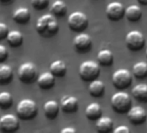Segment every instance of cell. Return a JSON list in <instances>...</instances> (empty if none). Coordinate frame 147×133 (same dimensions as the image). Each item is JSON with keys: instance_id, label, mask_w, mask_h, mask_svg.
Instances as JSON below:
<instances>
[{"instance_id": "cell-29", "label": "cell", "mask_w": 147, "mask_h": 133, "mask_svg": "<svg viewBox=\"0 0 147 133\" xmlns=\"http://www.w3.org/2000/svg\"><path fill=\"white\" fill-rule=\"evenodd\" d=\"M30 1L32 6L38 11L46 9L49 6V0H30Z\"/></svg>"}, {"instance_id": "cell-23", "label": "cell", "mask_w": 147, "mask_h": 133, "mask_svg": "<svg viewBox=\"0 0 147 133\" xmlns=\"http://www.w3.org/2000/svg\"><path fill=\"white\" fill-rule=\"evenodd\" d=\"M13 79V71L9 65L0 64V84H9Z\"/></svg>"}, {"instance_id": "cell-5", "label": "cell", "mask_w": 147, "mask_h": 133, "mask_svg": "<svg viewBox=\"0 0 147 133\" xmlns=\"http://www.w3.org/2000/svg\"><path fill=\"white\" fill-rule=\"evenodd\" d=\"M67 25L73 31L82 32L88 25V16L82 11H74L68 16Z\"/></svg>"}, {"instance_id": "cell-12", "label": "cell", "mask_w": 147, "mask_h": 133, "mask_svg": "<svg viewBox=\"0 0 147 133\" xmlns=\"http://www.w3.org/2000/svg\"><path fill=\"white\" fill-rule=\"evenodd\" d=\"M127 118L131 124H141L145 122L147 118V113L144 108H143L142 106H131L127 112Z\"/></svg>"}, {"instance_id": "cell-9", "label": "cell", "mask_w": 147, "mask_h": 133, "mask_svg": "<svg viewBox=\"0 0 147 133\" xmlns=\"http://www.w3.org/2000/svg\"><path fill=\"white\" fill-rule=\"evenodd\" d=\"M19 129L18 118L14 114H5L0 118V130L3 132H14Z\"/></svg>"}, {"instance_id": "cell-1", "label": "cell", "mask_w": 147, "mask_h": 133, "mask_svg": "<svg viewBox=\"0 0 147 133\" xmlns=\"http://www.w3.org/2000/svg\"><path fill=\"white\" fill-rule=\"evenodd\" d=\"M36 31L43 37H51L59 30V24L56 17L51 14H44L37 19L36 24Z\"/></svg>"}, {"instance_id": "cell-14", "label": "cell", "mask_w": 147, "mask_h": 133, "mask_svg": "<svg viewBox=\"0 0 147 133\" xmlns=\"http://www.w3.org/2000/svg\"><path fill=\"white\" fill-rule=\"evenodd\" d=\"M36 81L40 88L48 90L54 87L55 82V76L51 72H45L37 77Z\"/></svg>"}, {"instance_id": "cell-6", "label": "cell", "mask_w": 147, "mask_h": 133, "mask_svg": "<svg viewBox=\"0 0 147 133\" xmlns=\"http://www.w3.org/2000/svg\"><path fill=\"white\" fill-rule=\"evenodd\" d=\"M113 85L119 90H124L132 82V74L126 69H117L112 75Z\"/></svg>"}, {"instance_id": "cell-15", "label": "cell", "mask_w": 147, "mask_h": 133, "mask_svg": "<svg viewBox=\"0 0 147 133\" xmlns=\"http://www.w3.org/2000/svg\"><path fill=\"white\" fill-rule=\"evenodd\" d=\"M113 121L110 117L101 116L96 120L95 128L98 132L107 133L113 130Z\"/></svg>"}, {"instance_id": "cell-28", "label": "cell", "mask_w": 147, "mask_h": 133, "mask_svg": "<svg viewBox=\"0 0 147 133\" xmlns=\"http://www.w3.org/2000/svg\"><path fill=\"white\" fill-rule=\"evenodd\" d=\"M13 98L12 95L8 92L0 93V108L3 110H7L12 106Z\"/></svg>"}, {"instance_id": "cell-8", "label": "cell", "mask_w": 147, "mask_h": 133, "mask_svg": "<svg viewBox=\"0 0 147 133\" xmlns=\"http://www.w3.org/2000/svg\"><path fill=\"white\" fill-rule=\"evenodd\" d=\"M145 43L144 35L138 30H131L127 33L125 36V44L131 51L141 50Z\"/></svg>"}, {"instance_id": "cell-20", "label": "cell", "mask_w": 147, "mask_h": 133, "mask_svg": "<svg viewBox=\"0 0 147 133\" xmlns=\"http://www.w3.org/2000/svg\"><path fill=\"white\" fill-rule=\"evenodd\" d=\"M67 65L63 60H56L53 61L49 66V71L55 77H62L67 73Z\"/></svg>"}, {"instance_id": "cell-4", "label": "cell", "mask_w": 147, "mask_h": 133, "mask_svg": "<svg viewBox=\"0 0 147 133\" xmlns=\"http://www.w3.org/2000/svg\"><path fill=\"white\" fill-rule=\"evenodd\" d=\"M36 103L30 99H22L17 106V113L19 118L24 120H30L34 118L37 114Z\"/></svg>"}, {"instance_id": "cell-22", "label": "cell", "mask_w": 147, "mask_h": 133, "mask_svg": "<svg viewBox=\"0 0 147 133\" xmlns=\"http://www.w3.org/2000/svg\"><path fill=\"white\" fill-rule=\"evenodd\" d=\"M131 93L134 99L140 102H147V84L140 83L136 85L132 90Z\"/></svg>"}, {"instance_id": "cell-26", "label": "cell", "mask_w": 147, "mask_h": 133, "mask_svg": "<svg viewBox=\"0 0 147 133\" xmlns=\"http://www.w3.org/2000/svg\"><path fill=\"white\" fill-rule=\"evenodd\" d=\"M132 75L138 79L147 77V62L138 61L132 66Z\"/></svg>"}, {"instance_id": "cell-13", "label": "cell", "mask_w": 147, "mask_h": 133, "mask_svg": "<svg viewBox=\"0 0 147 133\" xmlns=\"http://www.w3.org/2000/svg\"><path fill=\"white\" fill-rule=\"evenodd\" d=\"M61 109L67 113H73L78 110L79 101L78 99L72 95H65L61 99Z\"/></svg>"}, {"instance_id": "cell-10", "label": "cell", "mask_w": 147, "mask_h": 133, "mask_svg": "<svg viewBox=\"0 0 147 133\" xmlns=\"http://www.w3.org/2000/svg\"><path fill=\"white\" fill-rule=\"evenodd\" d=\"M92 37L84 32H80L74 39V47L80 53H86L92 48Z\"/></svg>"}, {"instance_id": "cell-34", "label": "cell", "mask_w": 147, "mask_h": 133, "mask_svg": "<svg viewBox=\"0 0 147 133\" xmlns=\"http://www.w3.org/2000/svg\"><path fill=\"white\" fill-rule=\"evenodd\" d=\"M138 1L143 5H147V0H138Z\"/></svg>"}, {"instance_id": "cell-33", "label": "cell", "mask_w": 147, "mask_h": 133, "mask_svg": "<svg viewBox=\"0 0 147 133\" xmlns=\"http://www.w3.org/2000/svg\"><path fill=\"white\" fill-rule=\"evenodd\" d=\"M61 133H76V130L75 128H72V127H65L63 129L61 130Z\"/></svg>"}, {"instance_id": "cell-17", "label": "cell", "mask_w": 147, "mask_h": 133, "mask_svg": "<svg viewBox=\"0 0 147 133\" xmlns=\"http://www.w3.org/2000/svg\"><path fill=\"white\" fill-rule=\"evenodd\" d=\"M105 90H106L105 83L102 81L95 79L90 81V84L88 86V92L91 96L99 98L104 94Z\"/></svg>"}, {"instance_id": "cell-2", "label": "cell", "mask_w": 147, "mask_h": 133, "mask_svg": "<svg viewBox=\"0 0 147 133\" xmlns=\"http://www.w3.org/2000/svg\"><path fill=\"white\" fill-rule=\"evenodd\" d=\"M100 74V63L94 60H85L79 66V75L84 81H92Z\"/></svg>"}, {"instance_id": "cell-27", "label": "cell", "mask_w": 147, "mask_h": 133, "mask_svg": "<svg viewBox=\"0 0 147 133\" xmlns=\"http://www.w3.org/2000/svg\"><path fill=\"white\" fill-rule=\"evenodd\" d=\"M6 39H7L8 43L11 47L17 48V47H19V46L22 45L23 41H24V36H23V34L20 31L11 30V31H9Z\"/></svg>"}, {"instance_id": "cell-36", "label": "cell", "mask_w": 147, "mask_h": 133, "mask_svg": "<svg viewBox=\"0 0 147 133\" xmlns=\"http://www.w3.org/2000/svg\"><path fill=\"white\" fill-rule=\"evenodd\" d=\"M145 55H146V57H147V48H146V51H145Z\"/></svg>"}, {"instance_id": "cell-18", "label": "cell", "mask_w": 147, "mask_h": 133, "mask_svg": "<svg viewBox=\"0 0 147 133\" xmlns=\"http://www.w3.org/2000/svg\"><path fill=\"white\" fill-rule=\"evenodd\" d=\"M86 117L90 120H97L99 118L102 116V108L100 104L96 102L90 103L85 110Z\"/></svg>"}, {"instance_id": "cell-31", "label": "cell", "mask_w": 147, "mask_h": 133, "mask_svg": "<svg viewBox=\"0 0 147 133\" xmlns=\"http://www.w3.org/2000/svg\"><path fill=\"white\" fill-rule=\"evenodd\" d=\"M8 56V51L7 48L4 45H0V63L4 62Z\"/></svg>"}, {"instance_id": "cell-35", "label": "cell", "mask_w": 147, "mask_h": 133, "mask_svg": "<svg viewBox=\"0 0 147 133\" xmlns=\"http://www.w3.org/2000/svg\"><path fill=\"white\" fill-rule=\"evenodd\" d=\"M11 0H0V2H2L4 4H7V3H10Z\"/></svg>"}, {"instance_id": "cell-3", "label": "cell", "mask_w": 147, "mask_h": 133, "mask_svg": "<svg viewBox=\"0 0 147 133\" xmlns=\"http://www.w3.org/2000/svg\"><path fill=\"white\" fill-rule=\"evenodd\" d=\"M111 105L118 113H127L132 105L131 98L125 92H118L112 96Z\"/></svg>"}, {"instance_id": "cell-24", "label": "cell", "mask_w": 147, "mask_h": 133, "mask_svg": "<svg viewBox=\"0 0 147 133\" xmlns=\"http://www.w3.org/2000/svg\"><path fill=\"white\" fill-rule=\"evenodd\" d=\"M113 54L109 49H102L97 54V60L100 65L108 66L113 65Z\"/></svg>"}, {"instance_id": "cell-11", "label": "cell", "mask_w": 147, "mask_h": 133, "mask_svg": "<svg viewBox=\"0 0 147 133\" xmlns=\"http://www.w3.org/2000/svg\"><path fill=\"white\" fill-rule=\"evenodd\" d=\"M125 9L124 5L117 1L107 5L106 8V15L111 21H119L125 16Z\"/></svg>"}, {"instance_id": "cell-7", "label": "cell", "mask_w": 147, "mask_h": 133, "mask_svg": "<svg viewBox=\"0 0 147 133\" xmlns=\"http://www.w3.org/2000/svg\"><path fill=\"white\" fill-rule=\"evenodd\" d=\"M18 75L23 83H32L37 78V70L36 66L31 62H24L21 64L18 68Z\"/></svg>"}, {"instance_id": "cell-19", "label": "cell", "mask_w": 147, "mask_h": 133, "mask_svg": "<svg viewBox=\"0 0 147 133\" xmlns=\"http://www.w3.org/2000/svg\"><path fill=\"white\" fill-rule=\"evenodd\" d=\"M125 16L130 22L136 23L139 21L142 17V10L137 5H131L125 9Z\"/></svg>"}, {"instance_id": "cell-21", "label": "cell", "mask_w": 147, "mask_h": 133, "mask_svg": "<svg viewBox=\"0 0 147 133\" xmlns=\"http://www.w3.org/2000/svg\"><path fill=\"white\" fill-rule=\"evenodd\" d=\"M12 17L16 23L19 24H25L30 19V12L28 8L20 7L15 11Z\"/></svg>"}, {"instance_id": "cell-30", "label": "cell", "mask_w": 147, "mask_h": 133, "mask_svg": "<svg viewBox=\"0 0 147 133\" xmlns=\"http://www.w3.org/2000/svg\"><path fill=\"white\" fill-rule=\"evenodd\" d=\"M8 33H9L8 26L5 24L0 22V40H3V39L6 38Z\"/></svg>"}, {"instance_id": "cell-32", "label": "cell", "mask_w": 147, "mask_h": 133, "mask_svg": "<svg viewBox=\"0 0 147 133\" xmlns=\"http://www.w3.org/2000/svg\"><path fill=\"white\" fill-rule=\"evenodd\" d=\"M113 132L114 133H129L130 129L125 125H119L116 129L113 130Z\"/></svg>"}, {"instance_id": "cell-25", "label": "cell", "mask_w": 147, "mask_h": 133, "mask_svg": "<svg viewBox=\"0 0 147 133\" xmlns=\"http://www.w3.org/2000/svg\"><path fill=\"white\" fill-rule=\"evenodd\" d=\"M51 13L55 17H64L67 14V7L62 0H55L50 7Z\"/></svg>"}, {"instance_id": "cell-16", "label": "cell", "mask_w": 147, "mask_h": 133, "mask_svg": "<svg viewBox=\"0 0 147 133\" xmlns=\"http://www.w3.org/2000/svg\"><path fill=\"white\" fill-rule=\"evenodd\" d=\"M60 105L55 100H48L43 105V112L45 116L49 119H54L58 116Z\"/></svg>"}]
</instances>
